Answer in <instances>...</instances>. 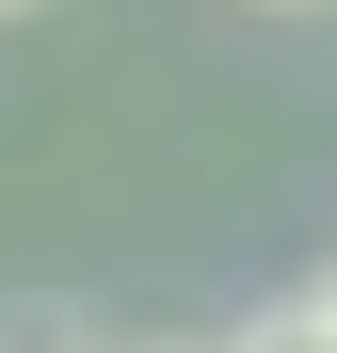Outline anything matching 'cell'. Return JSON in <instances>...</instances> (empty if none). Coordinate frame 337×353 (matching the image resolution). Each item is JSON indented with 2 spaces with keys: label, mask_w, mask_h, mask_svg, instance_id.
I'll use <instances>...</instances> for the list:
<instances>
[{
  "label": "cell",
  "mask_w": 337,
  "mask_h": 353,
  "mask_svg": "<svg viewBox=\"0 0 337 353\" xmlns=\"http://www.w3.org/2000/svg\"><path fill=\"white\" fill-rule=\"evenodd\" d=\"M241 353H337V321H321V305H289V321H257Z\"/></svg>",
  "instance_id": "6da1fadb"
},
{
  "label": "cell",
  "mask_w": 337,
  "mask_h": 353,
  "mask_svg": "<svg viewBox=\"0 0 337 353\" xmlns=\"http://www.w3.org/2000/svg\"><path fill=\"white\" fill-rule=\"evenodd\" d=\"M321 321H337V273H321Z\"/></svg>",
  "instance_id": "7a4b0ae2"
},
{
  "label": "cell",
  "mask_w": 337,
  "mask_h": 353,
  "mask_svg": "<svg viewBox=\"0 0 337 353\" xmlns=\"http://www.w3.org/2000/svg\"><path fill=\"white\" fill-rule=\"evenodd\" d=\"M0 17H32V0H0Z\"/></svg>",
  "instance_id": "3957f363"
}]
</instances>
